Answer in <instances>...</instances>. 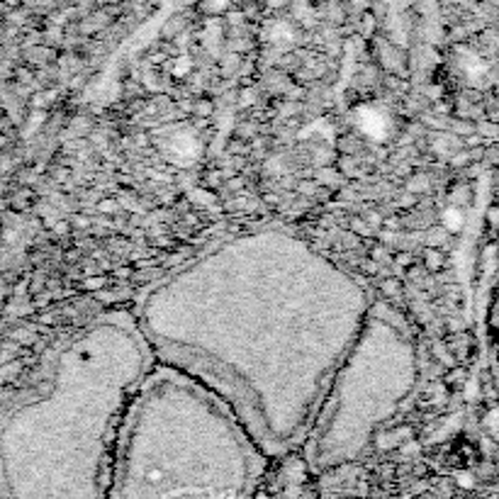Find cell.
Masks as SVG:
<instances>
[{"instance_id": "1", "label": "cell", "mask_w": 499, "mask_h": 499, "mask_svg": "<svg viewBox=\"0 0 499 499\" xmlns=\"http://www.w3.org/2000/svg\"><path fill=\"white\" fill-rule=\"evenodd\" d=\"M356 123L360 127V132L370 137V139H385L390 130H392V123H390V115L380 107H360L356 115Z\"/></svg>"}, {"instance_id": "2", "label": "cell", "mask_w": 499, "mask_h": 499, "mask_svg": "<svg viewBox=\"0 0 499 499\" xmlns=\"http://www.w3.org/2000/svg\"><path fill=\"white\" fill-rule=\"evenodd\" d=\"M163 147H166L170 161H176V163H190L193 159H198L200 154V142L193 132L170 134V139Z\"/></svg>"}, {"instance_id": "3", "label": "cell", "mask_w": 499, "mask_h": 499, "mask_svg": "<svg viewBox=\"0 0 499 499\" xmlns=\"http://www.w3.org/2000/svg\"><path fill=\"white\" fill-rule=\"evenodd\" d=\"M441 219H443V225L448 226L451 232H458L463 225V212L458 208H448L446 212H443Z\"/></svg>"}, {"instance_id": "4", "label": "cell", "mask_w": 499, "mask_h": 499, "mask_svg": "<svg viewBox=\"0 0 499 499\" xmlns=\"http://www.w3.org/2000/svg\"><path fill=\"white\" fill-rule=\"evenodd\" d=\"M188 71H190L188 59H180V61H176V75H186Z\"/></svg>"}, {"instance_id": "5", "label": "cell", "mask_w": 499, "mask_h": 499, "mask_svg": "<svg viewBox=\"0 0 499 499\" xmlns=\"http://www.w3.org/2000/svg\"><path fill=\"white\" fill-rule=\"evenodd\" d=\"M115 208H117V205H115L113 200H105V202H100V210H103V212H115Z\"/></svg>"}, {"instance_id": "6", "label": "cell", "mask_w": 499, "mask_h": 499, "mask_svg": "<svg viewBox=\"0 0 499 499\" xmlns=\"http://www.w3.org/2000/svg\"><path fill=\"white\" fill-rule=\"evenodd\" d=\"M85 285H88V288H93V290H98V288H103L105 281H103V278H93V281H88Z\"/></svg>"}, {"instance_id": "7", "label": "cell", "mask_w": 499, "mask_h": 499, "mask_svg": "<svg viewBox=\"0 0 499 499\" xmlns=\"http://www.w3.org/2000/svg\"><path fill=\"white\" fill-rule=\"evenodd\" d=\"M429 264H432V268H439V256L429 254Z\"/></svg>"}, {"instance_id": "8", "label": "cell", "mask_w": 499, "mask_h": 499, "mask_svg": "<svg viewBox=\"0 0 499 499\" xmlns=\"http://www.w3.org/2000/svg\"><path fill=\"white\" fill-rule=\"evenodd\" d=\"M200 113H202V115H205V113H210V105L200 103Z\"/></svg>"}]
</instances>
